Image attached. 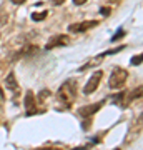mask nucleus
<instances>
[{
	"label": "nucleus",
	"mask_w": 143,
	"mask_h": 150,
	"mask_svg": "<svg viewBox=\"0 0 143 150\" xmlns=\"http://www.w3.org/2000/svg\"><path fill=\"white\" fill-rule=\"evenodd\" d=\"M47 15H48L47 10H43V12H33V13H32V20L33 22H40V20H43Z\"/></svg>",
	"instance_id": "obj_9"
},
{
	"label": "nucleus",
	"mask_w": 143,
	"mask_h": 150,
	"mask_svg": "<svg viewBox=\"0 0 143 150\" xmlns=\"http://www.w3.org/2000/svg\"><path fill=\"white\" fill-rule=\"evenodd\" d=\"M68 43H70L68 35H55L48 40V43L45 45V50H52L55 47H63V45H68Z\"/></svg>",
	"instance_id": "obj_5"
},
{
	"label": "nucleus",
	"mask_w": 143,
	"mask_h": 150,
	"mask_svg": "<svg viewBox=\"0 0 143 150\" xmlns=\"http://www.w3.org/2000/svg\"><path fill=\"white\" fill-rule=\"evenodd\" d=\"M58 97L65 105H70L75 100V97H77V80L63 82L58 88Z\"/></svg>",
	"instance_id": "obj_1"
},
{
	"label": "nucleus",
	"mask_w": 143,
	"mask_h": 150,
	"mask_svg": "<svg viewBox=\"0 0 143 150\" xmlns=\"http://www.w3.org/2000/svg\"><path fill=\"white\" fill-rule=\"evenodd\" d=\"M101 77H103V72H101V70H97L95 74L92 75L90 80L87 82V85L83 87V93H85V95H88V93H92V92H95L97 88H98Z\"/></svg>",
	"instance_id": "obj_3"
},
{
	"label": "nucleus",
	"mask_w": 143,
	"mask_h": 150,
	"mask_svg": "<svg viewBox=\"0 0 143 150\" xmlns=\"http://www.w3.org/2000/svg\"><path fill=\"white\" fill-rule=\"evenodd\" d=\"M7 22H8V15H7V12L4 10H0V27H2V25H5Z\"/></svg>",
	"instance_id": "obj_10"
},
{
	"label": "nucleus",
	"mask_w": 143,
	"mask_h": 150,
	"mask_svg": "<svg viewBox=\"0 0 143 150\" xmlns=\"http://www.w3.org/2000/svg\"><path fill=\"white\" fill-rule=\"evenodd\" d=\"M98 25L97 20H85V22H78V23H72L68 27V30L72 33H80V32H87L90 28H95Z\"/></svg>",
	"instance_id": "obj_4"
},
{
	"label": "nucleus",
	"mask_w": 143,
	"mask_h": 150,
	"mask_svg": "<svg viewBox=\"0 0 143 150\" xmlns=\"http://www.w3.org/2000/svg\"><path fill=\"white\" fill-rule=\"evenodd\" d=\"M101 105H103V102H98V103H92V105H87V107H82L78 110V113L82 115L83 118H87V117H92L93 113H97L98 110L101 108Z\"/></svg>",
	"instance_id": "obj_6"
},
{
	"label": "nucleus",
	"mask_w": 143,
	"mask_h": 150,
	"mask_svg": "<svg viewBox=\"0 0 143 150\" xmlns=\"http://www.w3.org/2000/svg\"><path fill=\"white\" fill-rule=\"evenodd\" d=\"M128 77V72L125 69H120V67H115L113 72L110 75V80H108V87L113 88V90H117V88H122L125 85V80H127Z\"/></svg>",
	"instance_id": "obj_2"
},
{
	"label": "nucleus",
	"mask_w": 143,
	"mask_h": 150,
	"mask_svg": "<svg viewBox=\"0 0 143 150\" xmlns=\"http://www.w3.org/2000/svg\"><path fill=\"white\" fill-rule=\"evenodd\" d=\"M100 13H101V15H108V13H110V8H106V7H101V8H100Z\"/></svg>",
	"instance_id": "obj_14"
},
{
	"label": "nucleus",
	"mask_w": 143,
	"mask_h": 150,
	"mask_svg": "<svg viewBox=\"0 0 143 150\" xmlns=\"http://www.w3.org/2000/svg\"><path fill=\"white\" fill-rule=\"evenodd\" d=\"M65 0H52V4H55V5H62Z\"/></svg>",
	"instance_id": "obj_17"
},
{
	"label": "nucleus",
	"mask_w": 143,
	"mask_h": 150,
	"mask_svg": "<svg viewBox=\"0 0 143 150\" xmlns=\"http://www.w3.org/2000/svg\"><path fill=\"white\" fill-rule=\"evenodd\" d=\"M140 93H142V87H138L137 90H133V92H132V95L128 97V102H132L133 98H138V97H140Z\"/></svg>",
	"instance_id": "obj_11"
},
{
	"label": "nucleus",
	"mask_w": 143,
	"mask_h": 150,
	"mask_svg": "<svg viewBox=\"0 0 143 150\" xmlns=\"http://www.w3.org/2000/svg\"><path fill=\"white\" fill-rule=\"evenodd\" d=\"M12 4H15V5H22V4H25L27 0H10Z\"/></svg>",
	"instance_id": "obj_15"
},
{
	"label": "nucleus",
	"mask_w": 143,
	"mask_h": 150,
	"mask_svg": "<svg viewBox=\"0 0 143 150\" xmlns=\"http://www.w3.org/2000/svg\"><path fill=\"white\" fill-rule=\"evenodd\" d=\"M25 108H27V115L37 113V102H35V95L32 92H28L25 95Z\"/></svg>",
	"instance_id": "obj_7"
},
{
	"label": "nucleus",
	"mask_w": 143,
	"mask_h": 150,
	"mask_svg": "<svg viewBox=\"0 0 143 150\" xmlns=\"http://www.w3.org/2000/svg\"><path fill=\"white\" fill-rule=\"evenodd\" d=\"M75 5H83V4H87V0H73Z\"/></svg>",
	"instance_id": "obj_16"
},
{
	"label": "nucleus",
	"mask_w": 143,
	"mask_h": 150,
	"mask_svg": "<svg viewBox=\"0 0 143 150\" xmlns=\"http://www.w3.org/2000/svg\"><path fill=\"white\" fill-rule=\"evenodd\" d=\"M105 2H108V4H118L120 0H105Z\"/></svg>",
	"instance_id": "obj_18"
},
{
	"label": "nucleus",
	"mask_w": 143,
	"mask_h": 150,
	"mask_svg": "<svg viewBox=\"0 0 143 150\" xmlns=\"http://www.w3.org/2000/svg\"><path fill=\"white\" fill-rule=\"evenodd\" d=\"M5 87H7V88H10V90H15V88H17V82H15V75H13V74H8V75H7Z\"/></svg>",
	"instance_id": "obj_8"
},
{
	"label": "nucleus",
	"mask_w": 143,
	"mask_h": 150,
	"mask_svg": "<svg viewBox=\"0 0 143 150\" xmlns=\"http://www.w3.org/2000/svg\"><path fill=\"white\" fill-rule=\"evenodd\" d=\"M123 35H125V32H123V28H120V30H118V32L115 33L113 37H111V42H115V40H118V38H120V37H123Z\"/></svg>",
	"instance_id": "obj_12"
},
{
	"label": "nucleus",
	"mask_w": 143,
	"mask_h": 150,
	"mask_svg": "<svg viewBox=\"0 0 143 150\" xmlns=\"http://www.w3.org/2000/svg\"><path fill=\"white\" fill-rule=\"evenodd\" d=\"M142 64V55H138V57H133L132 59V65H140Z\"/></svg>",
	"instance_id": "obj_13"
}]
</instances>
